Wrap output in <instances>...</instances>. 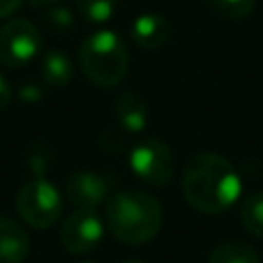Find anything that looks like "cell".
Masks as SVG:
<instances>
[{"label": "cell", "mask_w": 263, "mask_h": 263, "mask_svg": "<svg viewBox=\"0 0 263 263\" xmlns=\"http://www.w3.org/2000/svg\"><path fill=\"white\" fill-rule=\"evenodd\" d=\"M21 99H23V101L33 103V101L41 99V90H39L37 86H33V84H27V86H23V88H21Z\"/></svg>", "instance_id": "cell-21"}, {"label": "cell", "mask_w": 263, "mask_h": 263, "mask_svg": "<svg viewBox=\"0 0 263 263\" xmlns=\"http://www.w3.org/2000/svg\"><path fill=\"white\" fill-rule=\"evenodd\" d=\"M208 263H259V255L245 240H224L212 249Z\"/></svg>", "instance_id": "cell-13"}, {"label": "cell", "mask_w": 263, "mask_h": 263, "mask_svg": "<svg viewBox=\"0 0 263 263\" xmlns=\"http://www.w3.org/2000/svg\"><path fill=\"white\" fill-rule=\"evenodd\" d=\"M205 2L216 14L230 21L247 18L255 10V0H205Z\"/></svg>", "instance_id": "cell-16"}, {"label": "cell", "mask_w": 263, "mask_h": 263, "mask_svg": "<svg viewBox=\"0 0 263 263\" xmlns=\"http://www.w3.org/2000/svg\"><path fill=\"white\" fill-rule=\"evenodd\" d=\"M129 166L138 179L152 187L168 185L175 177V156L171 146L160 138H144L132 146Z\"/></svg>", "instance_id": "cell-5"}, {"label": "cell", "mask_w": 263, "mask_h": 263, "mask_svg": "<svg viewBox=\"0 0 263 263\" xmlns=\"http://www.w3.org/2000/svg\"><path fill=\"white\" fill-rule=\"evenodd\" d=\"M121 263H142V261H136V259H127V261H121Z\"/></svg>", "instance_id": "cell-23"}, {"label": "cell", "mask_w": 263, "mask_h": 263, "mask_svg": "<svg viewBox=\"0 0 263 263\" xmlns=\"http://www.w3.org/2000/svg\"><path fill=\"white\" fill-rule=\"evenodd\" d=\"M33 6H45V4H53V2H58V0H29Z\"/></svg>", "instance_id": "cell-22"}, {"label": "cell", "mask_w": 263, "mask_h": 263, "mask_svg": "<svg viewBox=\"0 0 263 263\" xmlns=\"http://www.w3.org/2000/svg\"><path fill=\"white\" fill-rule=\"evenodd\" d=\"M82 263H95V261H82Z\"/></svg>", "instance_id": "cell-24"}, {"label": "cell", "mask_w": 263, "mask_h": 263, "mask_svg": "<svg viewBox=\"0 0 263 263\" xmlns=\"http://www.w3.org/2000/svg\"><path fill=\"white\" fill-rule=\"evenodd\" d=\"M76 8L88 23H107L117 10V0H76Z\"/></svg>", "instance_id": "cell-15"}, {"label": "cell", "mask_w": 263, "mask_h": 263, "mask_svg": "<svg viewBox=\"0 0 263 263\" xmlns=\"http://www.w3.org/2000/svg\"><path fill=\"white\" fill-rule=\"evenodd\" d=\"M99 142H101V146H103L107 152H123V148H125L123 136H121L119 132H113V129L103 132L101 138H99Z\"/></svg>", "instance_id": "cell-18"}, {"label": "cell", "mask_w": 263, "mask_h": 263, "mask_svg": "<svg viewBox=\"0 0 263 263\" xmlns=\"http://www.w3.org/2000/svg\"><path fill=\"white\" fill-rule=\"evenodd\" d=\"M78 66L97 86H117L129 68V51L119 33L101 29L82 39L78 47Z\"/></svg>", "instance_id": "cell-3"}, {"label": "cell", "mask_w": 263, "mask_h": 263, "mask_svg": "<svg viewBox=\"0 0 263 263\" xmlns=\"http://www.w3.org/2000/svg\"><path fill=\"white\" fill-rule=\"evenodd\" d=\"M113 115H115L117 125L127 134L144 132L146 125H148V119H150L146 99L140 92H134V90H125L115 99Z\"/></svg>", "instance_id": "cell-9"}, {"label": "cell", "mask_w": 263, "mask_h": 263, "mask_svg": "<svg viewBox=\"0 0 263 263\" xmlns=\"http://www.w3.org/2000/svg\"><path fill=\"white\" fill-rule=\"evenodd\" d=\"M29 249L31 242L25 228L16 220L0 216V263H23Z\"/></svg>", "instance_id": "cell-11"}, {"label": "cell", "mask_w": 263, "mask_h": 263, "mask_svg": "<svg viewBox=\"0 0 263 263\" xmlns=\"http://www.w3.org/2000/svg\"><path fill=\"white\" fill-rule=\"evenodd\" d=\"M115 185V177L99 171H78L66 181V199L76 210H95L101 205Z\"/></svg>", "instance_id": "cell-8"}, {"label": "cell", "mask_w": 263, "mask_h": 263, "mask_svg": "<svg viewBox=\"0 0 263 263\" xmlns=\"http://www.w3.org/2000/svg\"><path fill=\"white\" fill-rule=\"evenodd\" d=\"M14 205L29 226L43 230L53 226L62 216V193L45 177H33L18 189Z\"/></svg>", "instance_id": "cell-4"}, {"label": "cell", "mask_w": 263, "mask_h": 263, "mask_svg": "<svg viewBox=\"0 0 263 263\" xmlns=\"http://www.w3.org/2000/svg\"><path fill=\"white\" fill-rule=\"evenodd\" d=\"M12 101V90H10V84L6 82V78L0 74V113L10 105Z\"/></svg>", "instance_id": "cell-19"}, {"label": "cell", "mask_w": 263, "mask_h": 263, "mask_svg": "<svg viewBox=\"0 0 263 263\" xmlns=\"http://www.w3.org/2000/svg\"><path fill=\"white\" fill-rule=\"evenodd\" d=\"M240 222L249 234L263 238V191L249 193L240 203Z\"/></svg>", "instance_id": "cell-14"}, {"label": "cell", "mask_w": 263, "mask_h": 263, "mask_svg": "<svg viewBox=\"0 0 263 263\" xmlns=\"http://www.w3.org/2000/svg\"><path fill=\"white\" fill-rule=\"evenodd\" d=\"M39 74L47 86H66L72 80L74 66L60 49H47L39 60Z\"/></svg>", "instance_id": "cell-12"}, {"label": "cell", "mask_w": 263, "mask_h": 263, "mask_svg": "<svg viewBox=\"0 0 263 263\" xmlns=\"http://www.w3.org/2000/svg\"><path fill=\"white\" fill-rule=\"evenodd\" d=\"M240 187L234 164L216 152H199L189 158L181 177L185 201L203 214L226 212L238 199Z\"/></svg>", "instance_id": "cell-1"}, {"label": "cell", "mask_w": 263, "mask_h": 263, "mask_svg": "<svg viewBox=\"0 0 263 263\" xmlns=\"http://www.w3.org/2000/svg\"><path fill=\"white\" fill-rule=\"evenodd\" d=\"M25 0H0V18H6V16H12L21 6H23Z\"/></svg>", "instance_id": "cell-20"}, {"label": "cell", "mask_w": 263, "mask_h": 263, "mask_svg": "<svg viewBox=\"0 0 263 263\" xmlns=\"http://www.w3.org/2000/svg\"><path fill=\"white\" fill-rule=\"evenodd\" d=\"M105 218L109 232L117 240L138 247L150 242L160 232L164 212L154 195L138 189H127L117 191L109 197Z\"/></svg>", "instance_id": "cell-2"}, {"label": "cell", "mask_w": 263, "mask_h": 263, "mask_svg": "<svg viewBox=\"0 0 263 263\" xmlns=\"http://www.w3.org/2000/svg\"><path fill=\"white\" fill-rule=\"evenodd\" d=\"M105 224L95 210H74L60 228V242L72 255H84L103 240Z\"/></svg>", "instance_id": "cell-7"}, {"label": "cell", "mask_w": 263, "mask_h": 263, "mask_svg": "<svg viewBox=\"0 0 263 263\" xmlns=\"http://www.w3.org/2000/svg\"><path fill=\"white\" fill-rule=\"evenodd\" d=\"M132 41L142 49H158L171 37V23L158 12L138 14L129 27Z\"/></svg>", "instance_id": "cell-10"}, {"label": "cell", "mask_w": 263, "mask_h": 263, "mask_svg": "<svg viewBox=\"0 0 263 263\" xmlns=\"http://www.w3.org/2000/svg\"><path fill=\"white\" fill-rule=\"evenodd\" d=\"M43 47L39 29L27 18H10L0 27V64L23 68L33 62Z\"/></svg>", "instance_id": "cell-6"}, {"label": "cell", "mask_w": 263, "mask_h": 263, "mask_svg": "<svg viewBox=\"0 0 263 263\" xmlns=\"http://www.w3.org/2000/svg\"><path fill=\"white\" fill-rule=\"evenodd\" d=\"M47 23H49L51 27H55V29H68V27H72L74 18H72V14H70L68 8H64V6H53V8H49V12H47Z\"/></svg>", "instance_id": "cell-17"}]
</instances>
